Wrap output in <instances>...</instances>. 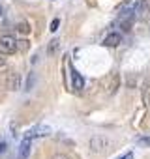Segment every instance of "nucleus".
I'll list each match as a JSON object with an SVG mask.
<instances>
[{
  "label": "nucleus",
  "instance_id": "f3484780",
  "mask_svg": "<svg viewBox=\"0 0 150 159\" xmlns=\"http://www.w3.org/2000/svg\"><path fill=\"white\" fill-rule=\"evenodd\" d=\"M148 103H150V96H148Z\"/></svg>",
  "mask_w": 150,
  "mask_h": 159
},
{
  "label": "nucleus",
  "instance_id": "7ed1b4c3",
  "mask_svg": "<svg viewBox=\"0 0 150 159\" xmlns=\"http://www.w3.org/2000/svg\"><path fill=\"white\" fill-rule=\"evenodd\" d=\"M49 133H51L49 125H34L32 129L26 131V137L28 139H38V137H47Z\"/></svg>",
  "mask_w": 150,
  "mask_h": 159
},
{
  "label": "nucleus",
  "instance_id": "f03ea898",
  "mask_svg": "<svg viewBox=\"0 0 150 159\" xmlns=\"http://www.w3.org/2000/svg\"><path fill=\"white\" fill-rule=\"evenodd\" d=\"M88 146H90V152H94V153H103V152L109 148V139H105V137H101V135H96V137L90 139Z\"/></svg>",
  "mask_w": 150,
  "mask_h": 159
},
{
  "label": "nucleus",
  "instance_id": "f8f14e48",
  "mask_svg": "<svg viewBox=\"0 0 150 159\" xmlns=\"http://www.w3.org/2000/svg\"><path fill=\"white\" fill-rule=\"evenodd\" d=\"M51 159H73L71 155H68V153H54Z\"/></svg>",
  "mask_w": 150,
  "mask_h": 159
},
{
  "label": "nucleus",
  "instance_id": "9d476101",
  "mask_svg": "<svg viewBox=\"0 0 150 159\" xmlns=\"http://www.w3.org/2000/svg\"><path fill=\"white\" fill-rule=\"evenodd\" d=\"M137 142H139V146L150 148V137H141V139H137Z\"/></svg>",
  "mask_w": 150,
  "mask_h": 159
},
{
  "label": "nucleus",
  "instance_id": "20e7f679",
  "mask_svg": "<svg viewBox=\"0 0 150 159\" xmlns=\"http://www.w3.org/2000/svg\"><path fill=\"white\" fill-rule=\"evenodd\" d=\"M122 43V36L118 34V32H111L105 39H103V45L105 47H116V45H120Z\"/></svg>",
  "mask_w": 150,
  "mask_h": 159
},
{
  "label": "nucleus",
  "instance_id": "423d86ee",
  "mask_svg": "<svg viewBox=\"0 0 150 159\" xmlns=\"http://www.w3.org/2000/svg\"><path fill=\"white\" fill-rule=\"evenodd\" d=\"M71 81H73V88H75V90H81V88L85 86L83 77L79 75V71L75 69V67H71Z\"/></svg>",
  "mask_w": 150,
  "mask_h": 159
},
{
  "label": "nucleus",
  "instance_id": "9b49d317",
  "mask_svg": "<svg viewBox=\"0 0 150 159\" xmlns=\"http://www.w3.org/2000/svg\"><path fill=\"white\" fill-rule=\"evenodd\" d=\"M58 26H60V19H53V23H51V32H56Z\"/></svg>",
  "mask_w": 150,
  "mask_h": 159
},
{
  "label": "nucleus",
  "instance_id": "1a4fd4ad",
  "mask_svg": "<svg viewBox=\"0 0 150 159\" xmlns=\"http://www.w3.org/2000/svg\"><path fill=\"white\" fill-rule=\"evenodd\" d=\"M60 49V41L58 39H53L49 45H47V54L49 56H53V54H56V51Z\"/></svg>",
  "mask_w": 150,
  "mask_h": 159
},
{
  "label": "nucleus",
  "instance_id": "f257e3e1",
  "mask_svg": "<svg viewBox=\"0 0 150 159\" xmlns=\"http://www.w3.org/2000/svg\"><path fill=\"white\" fill-rule=\"evenodd\" d=\"M21 41H17L15 38H12V36H2L0 38V51L2 52H6V54H13L21 45H19Z\"/></svg>",
  "mask_w": 150,
  "mask_h": 159
},
{
  "label": "nucleus",
  "instance_id": "2eb2a0df",
  "mask_svg": "<svg viewBox=\"0 0 150 159\" xmlns=\"http://www.w3.org/2000/svg\"><path fill=\"white\" fill-rule=\"evenodd\" d=\"M19 30H21V32H28V30H30V28H28V26H26V25H19Z\"/></svg>",
  "mask_w": 150,
  "mask_h": 159
},
{
  "label": "nucleus",
  "instance_id": "6e6552de",
  "mask_svg": "<svg viewBox=\"0 0 150 159\" xmlns=\"http://www.w3.org/2000/svg\"><path fill=\"white\" fill-rule=\"evenodd\" d=\"M8 86H10V90H19V88H21V77H19L17 73H12V75H10Z\"/></svg>",
  "mask_w": 150,
  "mask_h": 159
},
{
  "label": "nucleus",
  "instance_id": "39448f33",
  "mask_svg": "<svg viewBox=\"0 0 150 159\" xmlns=\"http://www.w3.org/2000/svg\"><path fill=\"white\" fill-rule=\"evenodd\" d=\"M30 150H32V139L25 137V140L21 142V148H19V157L21 159H26L30 155Z\"/></svg>",
  "mask_w": 150,
  "mask_h": 159
},
{
  "label": "nucleus",
  "instance_id": "ddd939ff",
  "mask_svg": "<svg viewBox=\"0 0 150 159\" xmlns=\"http://www.w3.org/2000/svg\"><path fill=\"white\" fill-rule=\"evenodd\" d=\"M6 148H8V142L2 139V140H0V153H4V152H6Z\"/></svg>",
  "mask_w": 150,
  "mask_h": 159
},
{
  "label": "nucleus",
  "instance_id": "0eeeda50",
  "mask_svg": "<svg viewBox=\"0 0 150 159\" xmlns=\"http://www.w3.org/2000/svg\"><path fill=\"white\" fill-rule=\"evenodd\" d=\"M118 88H120V75H118V73H115V75L111 77V84H109V88H107V94H109V96H113Z\"/></svg>",
  "mask_w": 150,
  "mask_h": 159
},
{
  "label": "nucleus",
  "instance_id": "4468645a",
  "mask_svg": "<svg viewBox=\"0 0 150 159\" xmlns=\"http://www.w3.org/2000/svg\"><path fill=\"white\" fill-rule=\"evenodd\" d=\"M118 159H133V153L131 152H128V153H124L122 157H118Z\"/></svg>",
  "mask_w": 150,
  "mask_h": 159
},
{
  "label": "nucleus",
  "instance_id": "dca6fc26",
  "mask_svg": "<svg viewBox=\"0 0 150 159\" xmlns=\"http://www.w3.org/2000/svg\"><path fill=\"white\" fill-rule=\"evenodd\" d=\"M4 66H6V60H4L2 56H0V67H4Z\"/></svg>",
  "mask_w": 150,
  "mask_h": 159
}]
</instances>
